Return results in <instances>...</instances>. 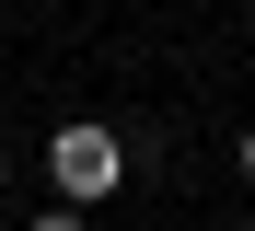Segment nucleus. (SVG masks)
I'll return each instance as SVG.
<instances>
[{"label":"nucleus","mask_w":255,"mask_h":231,"mask_svg":"<svg viewBox=\"0 0 255 231\" xmlns=\"http://www.w3.org/2000/svg\"><path fill=\"white\" fill-rule=\"evenodd\" d=\"M47 162H58V197H70V208H93V197H116V173H128L105 127H58V151H47Z\"/></svg>","instance_id":"nucleus-1"},{"label":"nucleus","mask_w":255,"mask_h":231,"mask_svg":"<svg viewBox=\"0 0 255 231\" xmlns=\"http://www.w3.org/2000/svg\"><path fill=\"white\" fill-rule=\"evenodd\" d=\"M35 231H81V220H70V208H47V220H35Z\"/></svg>","instance_id":"nucleus-2"},{"label":"nucleus","mask_w":255,"mask_h":231,"mask_svg":"<svg viewBox=\"0 0 255 231\" xmlns=\"http://www.w3.org/2000/svg\"><path fill=\"white\" fill-rule=\"evenodd\" d=\"M244 173H255V139H244Z\"/></svg>","instance_id":"nucleus-3"}]
</instances>
